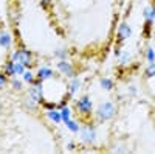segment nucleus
Masks as SVG:
<instances>
[{
  "mask_svg": "<svg viewBox=\"0 0 155 154\" xmlns=\"http://www.w3.org/2000/svg\"><path fill=\"white\" fill-rule=\"evenodd\" d=\"M68 50L67 48H56L54 50V53H53V56L59 61V59H68Z\"/></svg>",
  "mask_w": 155,
  "mask_h": 154,
  "instance_id": "obj_20",
  "label": "nucleus"
},
{
  "mask_svg": "<svg viewBox=\"0 0 155 154\" xmlns=\"http://www.w3.org/2000/svg\"><path fill=\"white\" fill-rule=\"evenodd\" d=\"M81 86H82V81L78 78V76H74V78H70V84H68V95H74L78 91L81 89Z\"/></svg>",
  "mask_w": 155,
  "mask_h": 154,
  "instance_id": "obj_14",
  "label": "nucleus"
},
{
  "mask_svg": "<svg viewBox=\"0 0 155 154\" xmlns=\"http://www.w3.org/2000/svg\"><path fill=\"white\" fill-rule=\"evenodd\" d=\"M11 59L14 61V62L23 64L27 69H31V67L34 66V55H33V51H30L28 48H25L23 45L17 47L14 51H12Z\"/></svg>",
  "mask_w": 155,
  "mask_h": 154,
  "instance_id": "obj_1",
  "label": "nucleus"
},
{
  "mask_svg": "<svg viewBox=\"0 0 155 154\" xmlns=\"http://www.w3.org/2000/svg\"><path fill=\"white\" fill-rule=\"evenodd\" d=\"M3 73L8 76V78H12V76H16V70H14V61L12 59H8L5 64H3Z\"/></svg>",
  "mask_w": 155,
  "mask_h": 154,
  "instance_id": "obj_15",
  "label": "nucleus"
},
{
  "mask_svg": "<svg viewBox=\"0 0 155 154\" xmlns=\"http://www.w3.org/2000/svg\"><path fill=\"white\" fill-rule=\"evenodd\" d=\"M116 56H118V62L121 64V66H127L129 62H130V59H132V56H130V53L129 51H126V50H123V51H116Z\"/></svg>",
  "mask_w": 155,
  "mask_h": 154,
  "instance_id": "obj_17",
  "label": "nucleus"
},
{
  "mask_svg": "<svg viewBox=\"0 0 155 154\" xmlns=\"http://www.w3.org/2000/svg\"><path fill=\"white\" fill-rule=\"evenodd\" d=\"M51 2H53V0H39V3H41L44 8H47V6H50L51 5Z\"/></svg>",
  "mask_w": 155,
  "mask_h": 154,
  "instance_id": "obj_28",
  "label": "nucleus"
},
{
  "mask_svg": "<svg viewBox=\"0 0 155 154\" xmlns=\"http://www.w3.org/2000/svg\"><path fill=\"white\" fill-rule=\"evenodd\" d=\"M45 115H47V118L51 120L54 125H61L62 123V117H61V111L59 109H50V111H45Z\"/></svg>",
  "mask_w": 155,
  "mask_h": 154,
  "instance_id": "obj_13",
  "label": "nucleus"
},
{
  "mask_svg": "<svg viewBox=\"0 0 155 154\" xmlns=\"http://www.w3.org/2000/svg\"><path fill=\"white\" fill-rule=\"evenodd\" d=\"M8 83H9V78H8L3 72H0V89H3Z\"/></svg>",
  "mask_w": 155,
  "mask_h": 154,
  "instance_id": "obj_26",
  "label": "nucleus"
},
{
  "mask_svg": "<svg viewBox=\"0 0 155 154\" xmlns=\"http://www.w3.org/2000/svg\"><path fill=\"white\" fill-rule=\"evenodd\" d=\"M65 126H67V129H68L70 132H73V134H78V132H79V129H81V125L78 123L76 120H73V118H70V120L65 123Z\"/></svg>",
  "mask_w": 155,
  "mask_h": 154,
  "instance_id": "obj_18",
  "label": "nucleus"
},
{
  "mask_svg": "<svg viewBox=\"0 0 155 154\" xmlns=\"http://www.w3.org/2000/svg\"><path fill=\"white\" fill-rule=\"evenodd\" d=\"M56 69L59 73H62L64 76H67V78H74V76H78V72L76 69L71 66V64L67 61V59H59L58 64H56Z\"/></svg>",
  "mask_w": 155,
  "mask_h": 154,
  "instance_id": "obj_7",
  "label": "nucleus"
},
{
  "mask_svg": "<svg viewBox=\"0 0 155 154\" xmlns=\"http://www.w3.org/2000/svg\"><path fill=\"white\" fill-rule=\"evenodd\" d=\"M22 106H23L25 109H27V111H30V112H36L41 104H39L37 101H34L31 97H28V95H27V97H25V98L22 100Z\"/></svg>",
  "mask_w": 155,
  "mask_h": 154,
  "instance_id": "obj_12",
  "label": "nucleus"
},
{
  "mask_svg": "<svg viewBox=\"0 0 155 154\" xmlns=\"http://www.w3.org/2000/svg\"><path fill=\"white\" fill-rule=\"evenodd\" d=\"M129 92H130L132 95H135L137 94V87L135 86H129Z\"/></svg>",
  "mask_w": 155,
  "mask_h": 154,
  "instance_id": "obj_30",
  "label": "nucleus"
},
{
  "mask_svg": "<svg viewBox=\"0 0 155 154\" xmlns=\"http://www.w3.org/2000/svg\"><path fill=\"white\" fill-rule=\"evenodd\" d=\"M79 135H81V142L84 145H93L96 142V129L92 123H85L84 126H81Z\"/></svg>",
  "mask_w": 155,
  "mask_h": 154,
  "instance_id": "obj_4",
  "label": "nucleus"
},
{
  "mask_svg": "<svg viewBox=\"0 0 155 154\" xmlns=\"http://www.w3.org/2000/svg\"><path fill=\"white\" fill-rule=\"evenodd\" d=\"M12 34L8 30H0V47L2 48H9L12 45Z\"/></svg>",
  "mask_w": 155,
  "mask_h": 154,
  "instance_id": "obj_11",
  "label": "nucleus"
},
{
  "mask_svg": "<svg viewBox=\"0 0 155 154\" xmlns=\"http://www.w3.org/2000/svg\"><path fill=\"white\" fill-rule=\"evenodd\" d=\"M14 70H16V76H22V73L27 70V67L20 62H14Z\"/></svg>",
  "mask_w": 155,
  "mask_h": 154,
  "instance_id": "obj_25",
  "label": "nucleus"
},
{
  "mask_svg": "<svg viewBox=\"0 0 155 154\" xmlns=\"http://www.w3.org/2000/svg\"><path fill=\"white\" fill-rule=\"evenodd\" d=\"M144 78H147V80L155 78V61L149 62V66L144 69Z\"/></svg>",
  "mask_w": 155,
  "mask_h": 154,
  "instance_id": "obj_22",
  "label": "nucleus"
},
{
  "mask_svg": "<svg viewBox=\"0 0 155 154\" xmlns=\"http://www.w3.org/2000/svg\"><path fill=\"white\" fill-rule=\"evenodd\" d=\"M61 111V117H62V123H67L70 118H71V109L68 108V106H64L62 109H59Z\"/></svg>",
  "mask_w": 155,
  "mask_h": 154,
  "instance_id": "obj_23",
  "label": "nucleus"
},
{
  "mask_svg": "<svg viewBox=\"0 0 155 154\" xmlns=\"http://www.w3.org/2000/svg\"><path fill=\"white\" fill-rule=\"evenodd\" d=\"M8 19H9L11 23L19 25V22L22 20V11H20L17 6H11V8H8Z\"/></svg>",
  "mask_w": 155,
  "mask_h": 154,
  "instance_id": "obj_10",
  "label": "nucleus"
},
{
  "mask_svg": "<svg viewBox=\"0 0 155 154\" xmlns=\"http://www.w3.org/2000/svg\"><path fill=\"white\" fill-rule=\"evenodd\" d=\"M41 106H42L45 111H50V109H54V108H56V103H45V101H42Z\"/></svg>",
  "mask_w": 155,
  "mask_h": 154,
  "instance_id": "obj_27",
  "label": "nucleus"
},
{
  "mask_svg": "<svg viewBox=\"0 0 155 154\" xmlns=\"http://www.w3.org/2000/svg\"><path fill=\"white\" fill-rule=\"evenodd\" d=\"M76 149V143L74 142H68L67 143V151H74Z\"/></svg>",
  "mask_w": 155,
  "mask_h": 154,
  "instance_id": "obj_29",
  "label": "nucleus"
},
{
  "mask_svg": "<svg viewBox=\"0 0 155 154\" xmlns=\"http://www.w3.org/2000/svg\"><path fill=\"white\" fill-rule=\"evenodd\" d=\"M34 80H36V76H34V72H33L31 69H27V70L22 73V81H23V83L31 84V83H34Z\"/></svg>",
  "mask_w": 155,
  "mask_h": 154,
  "instance_id": "obj_19",
  "label": "nucleus"
},
{
  "mask_svg": "<svg viewBox=\"0 0 155 154\" xmlns=\"http://www.w3.org/2000/svg\"><path fill=\"white\" fill-rule=\"evenodd\" d=\"M99 86L102 91H106V92H110L113 91V87H115V83L112 78H107V76H104V78H101L99 80Z\"/></svg>",
  "mask_w": 155,
  "mask_h": 154,
  "instance_id": "obj_16",
  "label": "nucleus"
},
{
  "mask_svg": "<svg viewBox=\"0 0 155 154\" xmlns=\"http://www.w3.org/2000/svg\"><path fill=\"white\" fill-rule=\"evenodd\" d=\"M36 78L41 80V81H48V80H53L54 78V70L51 69L50 66H44V67H39L36 72Z\"/></svg>",
  "mask_w": 155,
  "mask_h": 154,
  "instance_id": "obj_9",
  "label": "nucleus"
},
{
  "mask_svg": "<svg viewBox=\"0 0 155 154\" xmlns=\"http://www.w3.org/2000/svg\"><path fill=\"white\" fill-rule=\"evenodd\" d=\"M27 95L28 97H31L34 101H37L39 104L44 101V81H41V80H34V83H31L30 84V87H28V91H27Z\"/></svg>",
  "mask_w": 155,
  "mask_h": 154,
  "instance_id": "obj_5",
  "label": "nucleus"
},
{
  "mask_svg": "<svg viewBox=\"0 0 155 154\" xmlns=\"http://www.w3.org/2000/svg\"><path fill=\"white\" fill-rule=\"evenodd\" d=\"M143 17H144V36L150 37V30L155 22V6L153 5H146L143 9Z\"/></svg>",
  "mask_w": 155,
  "mask_h": 154,
  "instance_id": "obj_6",
  "label": "nucleus"
},
{
  "mask_svg": "<svg viewBox=\"0 0 155 154\" xmlns=\"http://www.w3.org/2000/svg\"><path fill=\"white\" fill-rule=\"evenodd\" d=\"M9 84L12 87V91H16V92H22L23 91V81L19 80V78H11Z\"/></svg>",
  "mask_w": 155,
  "mask_h": 154,
  "instance_id": "obj_21",
  "label": "nucleus"
},
{
  "mask_svg": "<svg viewBox=\"0 0 155 154\" xmlns=\"http://www.w3.org/2000/svg\"><path fill=\"white\" fill-rule=\"evenodd\" d=\"M116 114V108H115V103L113 101H102L101 104L96 108V118L99 121H109L115 117Z\"/></svg>",
  "mask_w": 155,
  "mask_h": 154,
  "instance_id": "obj_2",
  "label": "nucleus"
},
{
  "mask_svg": "<svg viewBox=\"0 0 155 154\" xmlns=\"http://www.w3.org/2000/svg\"><path fill=\"white\" fill-rule=\"evenodd\" d=\"M132 36V28L130 25H129L127 22H121L118 25V30H116V37H118V41L123 42L126 39H129V37Z\"/></svg>",
  "mask_w": 155,
  "mask_h": 154,
  "instance_id": "obj_8",
  "label": "nucleus"
},
{
  "mask_svg": "<svg viewBox=\"0 0 155 154\" xmlns=\"http://www.w3.org/2000/svg\"><path fill=\"white\" fill-rule=\"evenodd\" d=\"M144 56H146V61H147V62H153V61H155V50H153L152 47H147Z\"/></svg>",
  "mask_w": 155,
  "mask_h": 154,
  "instance_id": "obj_24",
  "label": "nucleus"
},
{
  "mask_svg": "<svg viewBox=\"0 0 155 154\" xmlns=\"http://www.w3.org/2000/svg\"><path fill=\"white\" fill-rule=\"evenodd\" d=\"M74 111L81 115V117L84 118H87V117H90L92 115V112H93V101H92V98H90L88 95H82L79 100H76L74 101Z\"/></svg>",
  "mask_w": 155,
  "mask_h": 154,
  "instance_id": "obj_3",
  "label": "nucleus"
}]
</instances>
